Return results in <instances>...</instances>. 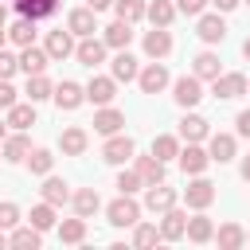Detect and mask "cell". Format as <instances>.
<instances>
[{"label":"cell","mask_w":250,"mask_h":250,"mask_svg":"<svg viewBox=\"0 0 250 250\" xmlns=\"http://www.w3.org/2000/svg\"><path fill=\"white\" fill-rule=\"evenodd\" d=\"M105 215H109L113 227H137V219H141V203H137L133 195H117V199L105 207Z\"/></svg>","instance_id":"cell-1"},{"label":"cell","mask_w":250,"mask_h":250,"mask_svg":"<svg viewBox=\"0 0 250 250\" xmlns=\"http://www.w3.org/2000/svg\"><path fill=\"white\" fill-rule=\"evenodd\" d=\"M117 98V82H113V74L105 78V74H94L90 82H86V102H94V105H109Z\"/></svg>","instance_id":"cell-2"},{"label":"cell","mask_w":250,"mask_h":250,"mask_svg":"<svg viewBox=\"0 0 250 250\" xmlns=\"http://www.w3.org/2000/svg\"><path fill=\"white\" fill-rule=\"evenodd\" d=\"M51 98H55V105H59V109H66V113H70V109H78V105L86 102V86H78V82H70V78H66V82H59V86L51 90Z\"/></svg>","instance_id":"cell-3"},{"label":"cell","mask_w":250,"mask_h":250,"mask_svg":"<svg viewBox=\"0 0 250 250\" xmlns=\"http://www.w3.org/2000/svg\"><path fill=\"white\" fill-rule=\"evenodd\" d=\"M211 94L223 98V102L242 98L246 94V74H219V78H211Z\"/></svg>","instance_id":"cell-4"},{"label":"cell","mask_w":250,"mask_h":250,"mask_svg":"<svg viewBox=\"0 0 250 250\" xmlns=\"http://www.w3.org/2000/svg\"><path fill=\"white\" fill-rule=\"evenodd\" d=\"M172 98H176V105L191 109V105L203 98V86H199V78H195V74H184V78H176V86H172Z\"/></svg>","instance_id":"cell-5"},{"label":"cell","mask_w":250,"mask_h":250,"mask_svg":"<svg viewBox=\"0 0 250 250\" xmlns=\"http://www.w3.org/2000/svg\"><path fill=\"white\" fill-rule=\"evenodd\" d=\"M133 152H137V145H133L129 137L109 133V141H105V148H102V160H105V164H125Z\"/></svg>","instance_id":"cell-6"},{"label":"cell","mask_w":250,"mask_h":250,"mask_svg":"<svg viewBox=\"0 0 250 250\" xmlns=\"http://www.w3.org/2000/svg\"><path fill=\"white\" fill-rule=\"evenodd\" d=\"M184 199H188V207L203 211V207H211V203H215V184H211V180H203V176H195V180L188 184Z\"/></svg>","instance_id":"cell-7"},{"label":"cell","mask_w":250,"mask_h":250,"mask_svg":"<svg viewBox=\"0 0 250 250\" xmlns=\"http://www.w3.org/2000/svg\"><path fill=\"white\" fill-rule=\"evenodd\" d=\"M145 207L152 211V215H164L168 207H176V191L160 180V184H148V191H145Z\"/></svg>","instance_id":"cell-8"},{"label":"cell","mask_w":250,"mask_h":250,"mask_svg":"<svg viewBox=\"0 0 250 250\" xmlns=\"http://www.w3.org/2000/svg\"><path fill=\"white\" fill-rule=\"evenodd\" d=\"M184 230H188V215L180 207H168L160 215V238L164 242H176V238H184Z\"/></svg>","instance_id":"cell-9"},{"label":"cell","mask_w":250,"mask_h":250,"mask_svg":"<svg viewBox=\"0 0 250 250\" xmlns=\"http://www.w3.org/2000/svg\"><path fill=\"white\" fill-rule=\"evenodd\" d=\"M94 16H98L94 8H74V12L66 16V31H70V35H82V39L94 35V31H98V20H94Z\"/></svg>","instance_id":"cell-10"},{"label":"cell","mask_w":250,"mask_h":250,"mask_svg":"<svg viewBox=\"0 0 250 250\" xmlns=\"http://www.w3.org/2000/svg\"><path fill=\"white\" fill-rule=\"evenodd\" d=\"M207 164H211V156H207L195 141H188V148H180V168H184L188 176H203Z\"/></svg>","instance_id":"cell-11"},{"label":"cell","mask_w":250,"mask_h":250,"mask_svg":"<svg viewBox=\"0 0 250 250\" xmlns=\"http://www.w3.org/2000/svg\"><path fill=\"white\" fill-rule=\"evenodd\" d=\"M121 125H125V113H121V109H113V105H102V109L94 113V133H102V137L121 133Z\"/></svg>","instance_id":"cell-12"},{"label":"cell","mask_w":250,"mask_h":250,"mask_svg":"<svg viewBox=\"0 0 250 250\" xmlns=\"http://www.w3.org/2000/svg\"><path fill=\"white\" fill-rule=\"evenodd\" d=\"M43 51H47V59H51V62H62L66 55H74V39H70V31H51Z\"/></svg>","instance_id":"cell-13"},{"label":"cell","mask_w":250,"mask_h":250,"mask_svg":"<svg viewBox=\"0 0 250 250\" xmlns=\"http://www.w3.org/2000/svg\"><path fill=\"white\" fill-rule=\"evenodd\" d=\"M137 82H141V90H145V94H160V90L168 86V70H164L160 62H148V66L137 74Z\"/></svg>","instance_id":"cell-14"},{"label":"cell","mask_w":250,"mask_h":250,"mask_svg":"<svg viewBox=\"0 0 250 250\" xmlns=\"http://www.w3.org/2000/svg\"><path fill=\"white\" fill-rule=\"evenodd\" d=\"M195 35H199L203 43H223V35H227V23H223V16H199V23H195Z\"/></svg>","instance_id":"cell-15"},{"label":"cell","mask_w":250,"mask_h":250,"mask_svg":"<svg viewBox=\"0 0 250 250\" xmlns=\"http://www.w3.org/2000/svg\"><path fill=\"white\" fill-rule=\"evenodd\" d=\"M129 39H133V23H125V20H113V23L105 27V35H102V43L113 47V51H125Z\"/></svg>","instance_id":"cell-16"},{"label":"cell","mask_w":250,"mask_h":250,"mask_svg":"<svg viewBox=\"0 0 250 250\" xmlns=\"http://www.w3.org/2000/svg\"><path fill=\"white\" fill-rule=\"evenodd\" d=\"M172 51V35H168V27H152L148 35H145V55L148 59H164Z\"/></svg>","instance_id":"cell-17"},{"label":"cell","mask_w":250,"mask_h":250,"mask_svg":"<svg viewBox=\"0 0 250 250\" xmlns=\"http://www.w3.org/2000/svg\"><path fill=\"white\" fill-rule=\"evenodd\" d=\"M74 55H78V62H82V66H98V62L105 59V43H102V39H94V35H86V39L74 47Z\"/></svg>","instance_id":"cell-18"},{"label":"cell","mask_w":250,"mask_h":250,"mask_svg":"<svg viewBox=\"0 0 250 250\" xmlns=\"http://www.w3.org/2000/svg\"><path fill=\"white\" fill-rule=\"evenodd\" d=\"M27 152H31V141L23 137V129H20L16 137H4V148H0V156H4V160L23 164V160H27Z\"/></svg>","instance_id":"cell-19"},{"label":"cell","mask_w":250,"mask_h":250,"mask_svg":"<svg viewBox=\"0 0 250 250\" xmlns=\"http://www.w3.org/2000/svg\"><path fill=\"white\" fill-rule=\"evenodd\" d=\"M137 176H141V184L148 188V184H160L168 172H164V160H156V156H137V168H133Z\"/></svg>","instance_id":"cell-20"},{"label":"cell","mask_w":250,"mask_h":250,"mask_svg":"<svg viewBox=\"0 0 250 250\" xmlns=\"http://www.w3.org/2000/svg\"><path fill=\"white\" fill-rule=\"evenodd\" d=\"M47 62H51V59H47V51H39V47H31V43L20 51V70H23V74H43V70H47Z\"/></svg>","instance_id":"cell-21"},{"label":"cell","mask_w":250,"mask_h":250,"mask_svg":"<svg viewBox=\"0 0 250 250\" xmlns=\"http://www.w3.org/2000/svg\"><path fill=\"white\" fill-rule=\"evenodd\" d=\"M12 129H31L35 125V102H16L8 105V117H4Z\"/></svg>","instance_id":"cell-22"},{"label":"cell","mask_w":250,"mask_h":250,"mask_svg":"<svg viewBox=\"0 0 250 250\" xmlns=\"http://www.w3.org/2000/svg\"><path fill=\"white\" fill-rule=\"evenodd\" d=\"M59 145H62V152H66V156H82V152H86V145H90V137H86V129L70 125V129H62Z\"/></svg>","instance_id":"cell-23"},{"label":"cell","mask_w":250,"mask_h":250,"mask_svg":"<svg viewBox=\"0 0 250 250\" xmlns=\"http://www.w3.org/2000/svg\"><path fill=\"white\" fill-rule=\"evenodd\" d=\"M207 156L219 160V164L234 160V137H230V133H215V137L207 141Z\"/></svg>","instance_id":"cell-24"},{"label":"cell","mask_w":250,"mask_h":250,"mask_svg":"<svg viewBox=\"0 0 250 250\" xmlns=\"http://www.w3.org/2000/svg\"><path fill=\"white\" fill-rule=\"evenodd\" d=\"M43 199L51 203V207H62L66 199H70V191H66V180H59V176H43Z\"/></svg>","instance_id":"cell-25"},{"label":"cell","mask_w":250,"mask_h":250,"mask_svg":"<svg viewBox=\"0 0 250 250\" xmlns=\"http://www.w3.org/2000/svg\"><path fill=\"white\" fill-rule=\"evenodd\" d=\"M145 16L152 20V27H168V23L176 20V4H168V0H152V4H145Z\"/></svg>","instance_id":"cell-26"},{"label":"cell","mask_w":250,"mask_h":250,"mask_svg":"<svg viewBox=\"0 0 250 250\" xmlns=\"http://www.w3.org/2000/svg\"><path fill=\"white\" fill-rule=\"evenodd\" d=\"M223 70H219V55L215 51H199L195 55V78L199 82H211V78H219Z\"/></svg>","instance_id":"cell-27"},{"label":"cell","mask_w":250,"mask_h":250,"mask_svg":"<svg viewBox=\"0 0 250 250\" xmlns=\"http://www.w3.org/2000/svg\"><path fill=\"white\" fill-rule=\"evenodd\" d=\"M141 70H137V59L129 51H117L113 55V82H133Z\"/></svg>","instance_id":"cell-28"},{"label":"cell","mask_w":250,"mask_h":250,"mask_svg":"<svg viewBox=\"0 0 250 250\" xmlns=\"http://www.w3.org/2000/svg\"><path fill=\"white\" fill-rule=\"evenodd\" d=\"M70 203H74V215H82V219H90V215L102 207V199H98V191H94V188L74 191V195H70Z\"/></svg>","instance_id":"cell-29"},{"label":"cell","mask_w":250,"mask_h":250,"mask_svg":"<svg viewBox=\"0 0 250 250\" xmlns=\"http://www.w3.org/2000/svg\"><path fill=\"white\" fill-rule=\"evenodd\" d=\"M184 238H191V242H211V238H215V227H211V219H207V215H191V219H188V230H184Z\"/></svg>","instance_id":"cell-30"},{"label":"cell","mask_w":250,"mask_h":250,"mask_svg":"<svg viewBox=\"0 0 250 250\" xmlns=\"http://www.w3.org/2000/svg\"><path fill=\"white\" fill-rule=\"evenodd\" d=\"M215 238H219L223 250H238V246H246V230H242L238 223H223V227L215 230Z\"/></svg>","instance_id":"cell-31"},{"label":"cell","mask_w":250,"mask_h":250,"mask_svg":"<svg viewBox=\"0 0 250 250\" xmlns=\"http://www.w3.org/2000/svg\"><path fill=\"white\" fill-rule=\"evenodd\" d=\"M39 230L35 227H12V234H8V246H20V250H39Z\"/></svg>","instance_id":"cell-32"},{"label":"cell","mask_w":250,"mask_h":250,"mask_svg":"<svg viewBox=\"0 0 250 250\" xmlns=\"http://www.w3.org/2000/svg\"><path fill=\"white\" fill-rule=\"evenodd\" d=\"M8 39L16 43V47H27L31 39H35V20H27V16H20L12 27H8Z\"/></svg>","instance_id":"cell-33"},{"label":"cell","mask_w":250,"mask_h":250,"mask_svg":"<svg viewBox=\"0 0 250 250\" xmlns=\"http://www.w3.org/2000/svg\"><path fill=\"white\" fill-rule=\"evenodd\" d=\"M59 12V0H27L23 8H20V16H27V20H47V16H55Z\"/></svg>","instance_id":"cell-34"},{"label":"cell","mask_w":250,"mask_h":250,"mask_svg":"<svg viewBox=\"0 0 250 250\" xmlns=\"http://www.w3.org/2000/svg\"><path fill=\"white\" fill-rule=\"evenodd\" d=\"M180 137H184V141H203V137H207V121H203L199 113H188V117L180 121Z\"/></svg>","instance_id":"cell-35"},{"label":"cell","mask_w":250,"mask_h":250,"mask_svg":"<svg viewBox=\"0 0 250 250\" xmlns=\"http://www.w3.org/2000/svg\"><path fill=\"white\" fill-rule=\"evenodd\" d=\"M27 223H31V227H35L39 234H43V230H51V227H55V207H51V203L43 199L39 207H31V215H27Z\"/></svg>","instance_id":"cell-36"},{"label":"cell","mask_w":250,"mask_h":250,"mask_svg":"<svg viewBox=\"0 0 250 250\" xmlns=\"http://www.w3.org/2000/svg\"><path fill=\"white\" fill-rule=\"evenodd\" d=\"M113 12H117V20L137 23V20L145 16V0H113Z\"/></svg>","instance_id":"cell-37"},{"label":"cell","mask_w":250,"mask_h":250,"mask_svg":"<svg viewBox=\"0 0 250 250\" xmlns=\"http://www.w3.org/2000/svg\"><path fill=\"white\" fill-rule=\"evenodd\" d=\"M51 90H55V86H51L43 74H27V90H23L27 102H43V98H51Z\"/></svg>","instance_id":"cell-38"},{"label":"cell","mask_w":250,"mask_h":250,"mask_svg":"<svg viewBox=\"0 0 250 250\" xmlns=\"http://www.w3.org/2000/svg\"><path fill=\"white\" fill-rule=\"evenodd\" d=\"M152 156H156V160H172V156H180V141H176L172 133L156 137V141H152Z\"/></svg>","instance_id":"cell-39"},{"label":"cell","mask_w":250,"mask_h":250,"mask_svg":"<svg viewBox=\"0 0 250 250\" xmlns=\"http://www.w3.org/2000/svg\"><path fill=\"white\" fill-rule=\"evenodd\" d=\"M51 164H55L51 148H31V152H27V168H31L35 176H47V172H51Z\"/></svg>","instance_id":"cell-40"},{"label":"cell","mask_w":250,"mask_h":250,"mask_svg":"<svg viewBox=\"0 0 250 250\" xmlns=\"http://www.w3.org/2000/svg\"><path fill=\"white\" fill-rule=\"evenodd\" d=\"M59 238H62V242H82V238H86V219L78 215V219L59 223Z\"/></svg>","instance_id":"cell-41"},{"label":"cell","mask_w":250,"mask_h":250,"mask_svg":"<svg viewBox=\"0 0 250 250\" xmlns=\"http://www.w3.org/2000/svg\"><path fill=\"white\" fill-rule=\"evenodd\" d=\"M160 242V230L152 223H141L137 219V230H133V246H156Z\"/></svg>","instance_id":"cell-42"},{"label":"cell","mask_w":250,"mask_h":250,"mask_svg":"<svg viewBox=\"0 0 250 250\" xmlns=\"http://www.w3.org/2000/svg\"><path fill=\"white\" fill-rule=\"evenodd\" d=\"M16 223H20V207L4 199V203H0V227H4V230H12Z\"/></svg>","instance_id":"cell-43"},{"label":"cell","mask_w":250,"mask_h":250,"mask_svg":"<svg viewBox=\"0 0 250 250\" xmlns=\"http://www.w3.org/2000/svg\"><path fill=\"white\" fill-rule=\"evenodd\" d=\"M137 188H141V176H137V172H121V176H117V191H121V195H133Z\"/></svg>","instance_id":"cell-44"},{"label":"cell","mask_w":250,"mask_h":250,"mask_svg":"<svg viewBox=\"0 0 250 250\" xmlns=\"http://www.w3.org/2000/svg\"><path fill=\"white\" fill-rule=\"evenodd\" d=\"M16 70H20V59H16V55H8V51L0 47V78H12Z\"/></svg>","instance_id":"cell-45"},{"label":"cell","mask_w":250,"mask_h":250,"mask_svg":"<svg viewBox=\"0 0 250 250\" xmlns=\"http://www.w3.org/2000/svg\"><path fill=\"white\" fill-rule=\"evenodd\" d=\"M203 8H207V0H176V12H184V16H203Z\"/></svg>","instance_id":"cell-46"},{"label":"cell","mask_w":250,"mask_h":250,"mask_svg":"<svg viewBox=\"0 0 250 250\" xmlns=\"http://www.w3.org/2000/svg\"><path fill=\"white\" fill-rule=\"evenodd\" d=\"M8 105H16V90L8 78H0V109H8Z\"/></svg>","instance_id":"cell-47"},{"label":"cell","mask_w":250,"mask_h":250,"mask_svg":"<svg viewBox=\"0 0 250 250\" xmlns=\"http://www.w3.org/2000/svg\"><path fill=\"white\" fill-rule=\"evenodd\" d=\"M234 125H238V137H250V109H242L234 117Z\"/></svg>","instance_id":"cell-48"},{"label":"cell","mask_w":250,"mask_h":250,"mask_svg":"<svg viewBox=\"0 0 250 250\" xmlns=\"http://www.w3.org/2000/svg\"><path fill=\"white\" fill-rule=\"evenodd\" d=\"M211 4H215V8H219V12H230V8H238V4H242V0H211Z\"/></svg>","instance_id":"cell-49"},{"label":"cell","mask_w":250,"mask_h":250,"mask_svg":"<svg viewBox=\"0 0 250 250\" xmlns=\"http://www.w3.org/2000/svg\"><path fill=\"white\" fill-rule=\"evenodd\" d=\"M113 0H86V8H94V12H102V8H109Z\"/></svg>","instance_id":"cell-50"},{"label":"cell","mask_w":250,"mask_h":250,"mask_svg":"<svg viewBox=\"0 0 250 250\" xmlns=\"http://www.w3.org/2000/svg\"><path fill=\"white\" fill-rule=\"evenodd\" d=\"M238 172H242V180H246V184H250V156H246V160H242V168H238Z\"/></svg>","instance_id":"cell-51"},{"label":"cell","mask_w":250,"mask_h":250,"mask_svg":"<svg viewBox=\"0 0 250 250\" xmlns=\"http://www.w3.org/2000/svg\"><path fill=\"white\" fill-rule=\"evenodd\" d=\"M4 246H8V234H4V227H0V250H4Z\"/></svg>","instance_id":"cell-52"},{"label":"cell","mask_w":250,"mask_h":250,"mask_svg":"<svg viewBox=\"0 0 250 250\" xmlns=\"http://www.w3.org/2000/svg\"><path fill=\"white\" fill-rule=\"evenodd\" d=\"M242 55H246V62H250V39H246V43H242Z\"/></svg>","instance_id":"cell-53"},{"label":"cell","mask_w":250,"mask_h":250,"mask_svg":"<svg viewBox=\"0 0 250 250\" xmlns=\"http://www.w3.org/2000/svg\"><path fill=\"white\" fill-rule=\"evenodd\" d=\"M4 39H8V31H4V23H0V47H4Z\"/></svg>","instance_id":"cell-54"},{"label":"cell","mask_w":250,"mask_h":250,"mask_svg":"<svg viewBox=\"0 0 250 250\" xmlns=\"http://www.w3.org/2000/svg\"><path fill=\"white\" fill-rule=\"evenodd\" d=\"M4 20H8V8H4V4H0V23H4Z\"/></svg>","instance_id":"cell-55"},{"label":"cell","mask_w":250,"mask_h":250,"mask_svg":"<svg viewBox=\"0 0 250 250\" xmlns=\"http://www.w3.org/2000/svg\"><path fill=\"white\" fill-rule=\"evenodd\" d=\"M4 125H8V121H0V141H4Z\"/></svg>","instance_id":"cell-56"},{"label":"cell","mask_w":250,"mask_h":250,"mask_svg":"<svg viewBox=\"0 0 250 250\" xmlns=\"http://www.w3.org/2000/svg\"><path fill=\"white\" fill-rule=\"evenodd\" d=\"M246 94H250V82H246Z\"/></svg>","instance_id":"cell-57"},{"label":"cell","mask_w":250,"mask_h":250,"mask_svg":"<svg viewBox=\"0 0 250 250\" xmlns=\"http://www.w3.org/2000/svg\"><path fill=\"white\" fill-rule=\"evenodd\" d=\"M246 242H250V230H246Z\"/></svg>","instance_id":"cell-58"},{"label":"cell","mask_w":250,"mask_h":250,"mask_svg":"<svg viewBox=\"0 0 250 250\" xmlns=\"http://www.w3.org/2000/svg\"><path fill=\"white\" fill-rule=\"evenodd\" d=\"M246 4H250V0H246Z\"/></svg>","instance_id":"cell-59"}]
</instances>
